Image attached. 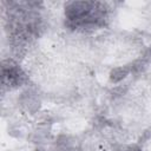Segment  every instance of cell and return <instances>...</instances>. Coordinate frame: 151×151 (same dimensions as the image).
<instances>
[{
    "label": "cell",
    "mask_w": 151,
    "mask_h": 151,
    "mask_svg": "<svg viewBox=\"0 0 151 151\" xmlns=\"http://www.w3.org/2000/svg\"><path fill=\"white\" fill-rule=\"evenodd\" d=\"M105 18V6L99 2H76L73 8L67 9V19L72 26L84 29L103 25Z\"/></svg>",
    "instance_id": "cell-1"
}]
</instances>
